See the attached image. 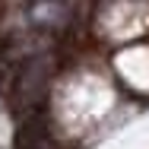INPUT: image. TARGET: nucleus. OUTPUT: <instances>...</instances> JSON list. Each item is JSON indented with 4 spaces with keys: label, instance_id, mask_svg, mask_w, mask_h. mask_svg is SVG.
Segmentation results:
<instances>
[{
    "label": "nucleus",
    "instance_id": "nucleus-1",
    "mask_svg": "<svg viewBox=\"0 0 149 149\" xmlns=\"http://www.w3.org/2000/svg\"><path fill=\"white\" fill-rule=\"evenodd\" d=\"M51 83V57L48 54H32L16 67V79H13V95L19 98V105L35 108L45 102Z\"/></svg>",
    "mask_w": 149,
    "mask_h": 149
},
{
    "label": "nucleus",
    "instance_id": "nucleus-2",
    "mask_svg": "<svg viewBox=\"0 0 149 149\" xmlns=\"http://www.w3.org/2000/svg\"><path fill=\"white\" fill-rule=\"evenodd\" d=\"M16 146L19 149H57L41 130H32V127H26V130L16 136Z\"/></svg>",
    "mask_w": 149,
    "mask_h": 149
}]
</instances>
